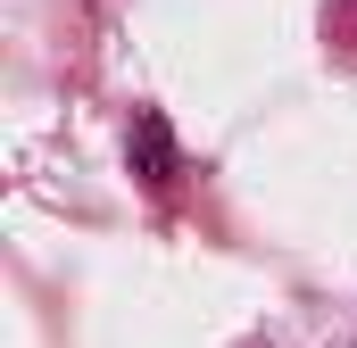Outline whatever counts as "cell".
I'll use <instances>...</instances> for the list:
<instances>
[{
	"instance_id": "1",
	"label": "cell",
	"mask_w": 357,
	"mask_h": 348,
	"mask_svg": "<svg viewBox=\"0 0 357 348\" xmlns=\"http://www.w3.org/2000/svg\"><path fill=\"white\" fill-rule=\"evenodd\" d=\"M142 166H150V182H167V125L158 116H142Z\"/></svg>"
}]
</instances>
